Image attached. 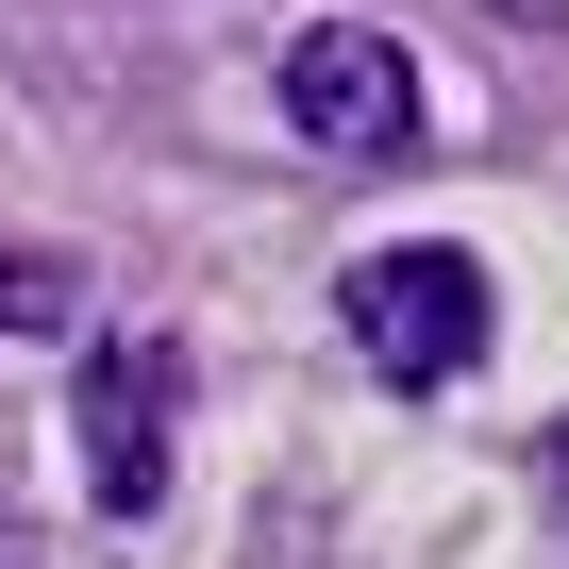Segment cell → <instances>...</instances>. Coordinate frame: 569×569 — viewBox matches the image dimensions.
I'll list each match as a JSON object with an SVG mask.
<instances>
[{"mask_svg": "<svg viewBox=\"0 0 569 569\" xmlns=\"http://www.w3.org/2000/svg\"><path fill=\"white\" fill-rule=\"evenodd\" d=\"M84 319V268L68 251H0V336H68Z\"/></svg>", "mask_w": 569, "mask_h": 569, "instance_id": "4", "label": "cell"}, {"mask_svg": "<svg viewBox=\"0 0 569 569\" xmlns=\"http://www.w3.org/2000/svg\"><path fill=\"white\" fill-rule=\"evenodd\" d=\"M284 134H302V151H336V168H386V151H419V68H402V34H369V18H319L302 51H284Z\"/></svg>", "mask_w": 569, "mask_h": 569, "instance_id": "3", "label": "cell"}, {"mask_svg": "<svg viewBox=\"0 0 569 569\" xmlns=\"http://www.w3.org/2000/svg\"><path fill=\"white\" fill-rule=\"evenodd\" d=\"M336 319H352V352L419 402V386H469L486 369V268L452 251V234H402V251H352L336 268Z\"/></svg>", "mask_w": 569, "mask_h": 569, "instance_id": "1", "label": "cell"}, {"mask_svg": "<svg viewBox=\"0 0 569 569\" xmlns=\"http://www.w3.org/2000/svg\"><path fill=\"white\" fill-rule=\"evenodd\" d=\"M68 436H84V502L101 519H151L168 502V452H184V336H101Z\"/></svg>", "mask_w": 569, "mask_h": 569, "instance_id": "2", "label": "cell"}]
</instances>
